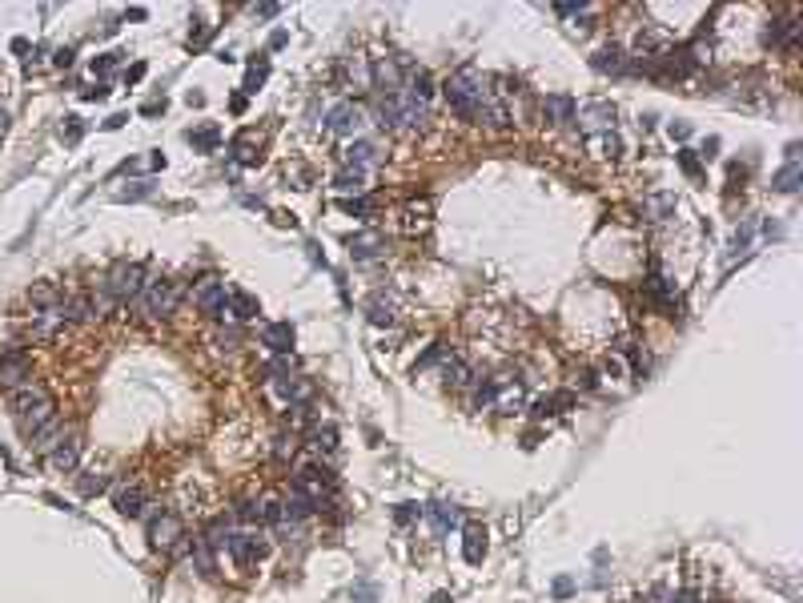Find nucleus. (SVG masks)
I'll return each mask as SVG.
<instances>
[{"mask_svg": "<svg viewBox=\"0 0 803 603\" xmlns=\"http://www.w3.org/2000/svg\"><path fill=\"white\" fill-rule=\"evenodd\" d=\"M442 93H446L450 109L458 117H478V109L490 101V89H486V77H482L474 65H462L458 73H450L446 85H442Z\"/></svg>", "mask_w": 803, "mask_h": 603, "instance_id": "obj_1", "label": "nucleus"}, {"mask_svg": "<svg viewBox=\"0 0 803 603\" xmlns=\"http://www.w3.org/2000/svg\"><path fill=\"white\" fill-rule=\"evenodd\" d=\"M13 414L24 430H40L48 419H57V402L45 382H24L20 391H13Z\"/></svg>", "mask_w": 803, "mask_h": 603, "instance_id": "obj_2", "label": "nucleus"}, {"mask_svg": "<svg viewBox=\"0 0 803 603\" xmlns=\"http://www.w3.org/2000/svg\"><path fill=\"white\" fill-rule=\"evenodd\" d=\"M289 495H297V499H305V503L318 511L330 495H334V474L325 471V467H318V463H305V467H297V474H293V483H289Z\"/></svg>", "mask_w": 803, "mask_h": 603, "instance_id": "obj_3", "label": "nucleus"}, {"mask_svg": "<svg viewBox=\"0 0 803 603\" xmlns=\"http://www.w3.org/2000/svg\"><path fill=\"white\" fill-rule=\"evenodd\" d=\"M145 290V266L141 261H117L105 274V293L109 302H133Z\"/></svg>", "mask_w": 803, "mask_h": 603, "instance_id": "obj_4", "label": "nucleus"}, {"mask_svg": "<svg viewBox=\"0 0 803 603\" xmlns=\"http://www.w3.org/2000/svg\"><path fill=\"white\" fill-rule=\"evenodd\" d=\"M177 302H181V286L177 282H145L141 298H137L145 318H169L177 310Z\"/></svg>", "mask_w": 803, "mask_h": 603, "instance_id": "obj_5", "label": "nucleus"}, {"mask_svg": "<svg viewBox=\"0 0 803 603\" xmlns=\"http://www.w3.org/2000/svg\"><path fill=\"white\" fill-rule=\"evenodd\" d=\"M24 382H32V362L24 350H4L0 354V386L4 391H20Z\"/></svg>", "mask_w": 803, "mask_h": 603, "instance_id": "obj_6", "label": "nucleus"}, {"mask_svg": "<svg viewBox=\"0 0 803 603\" xmlns=\"http://www.w3.org/2000/svg\"><path fill=\"white\" fill-rule=\"evenodd\" d=\"M193 302L205 314H213V318H225V314H229V290H225V282H217V277H201L197 290H193Z\"/></svg>", "mask_w": 803, "mask_h": 603, "instance_id": "obj_7", "label": "nucleus"}, {"mask_svg": "<svg viewBox=\"0 0 803 603\" xmlns=\"http://www.w3.org/2000/svg\"><path fill=\"white\" fill-rule=\"evenodd\" d=\"M149 539H153V547H161V551H173L177 543L185 539V527H181V519H177V515L161 511V515H153V519H149Z\"/></svg>", "mask_w": 803, "mask_h": 603, "instance_id": "obj_8", "label": "nucleus"}, {"mask_svg": "<svg viewBox=\"0 0 803 603\" xmlns=\"http://www.w3.org/2000/svg\"><path fill=\"white\" fill-rule=\"evenodd\" d=\"M325 129L341 133V137H346V133H358L362 129V109H358L353 101H337L334 109L325 113Z\"/></svg>", "mask_w": 803, "mask_h": 603, "instance_id": "obj_9", "label": "nucleus"}, {"mask_svg": "<svg viewBox=\"0 0 803 603\" xmlns=\"http://www.w3.org/2000/svg\"><path fill=\"white\" fill-rule=\"evenodd\" d=\"M575 117L582 121V129H610L614 125V105L610 101H591V105H578Z\"/></svg>", "mask_w": 803, "mask_h": 603, "instance_id": "obj_10", "label": "nucleus"}, {"mask_svg": "<svg viewBox=\"0 0 803 603\" xmlns=\"http://www.w3.org/2000/svg\"><path fill=\"white\" fill-rule=\"evenodd\" d=\"M225 551L233 555L241 567H249V563H257V559L265 555V543H261V539H253V535H229Z\"/></svg>", "mask_w": 803, "mask_h": 603, "instance_id": "obj_11", "label": "nucleus"}, {"mask_svg": "<svg viewBox=\"0 0 803 603\" xmlns=\"http://www.w3.org/2000/svg\"><path fill=\"white\" fill-rule=\"evenodd\" d=\"M261 346H265L270 354H289V350H293V326H289V322H270V326L261 330Z\"/></svg>", "mask_w": 803, "mask_h": 603, "instance_id": "obj_12", "label": "nucleus"}, {"mask_svg": "<svg viewBox=\"0 0 803 603\" xmlns=\"http://www.w3.org/2000/svg\"><path fill=\"white\" fill-rule=\"evenodd\" d=\"M61 442H64V423L61 419H48L40 430H32V451H40V455H52Z\"/></svg>", "mask_w": 803, "mask_h": 603, "instance_id": "obj_13", "label": "nucleus"}, {"mask_svg": "<svg viewBox=\"0 0 803 603\" xmlns=\"http://www.w3.org/2000/svg\"><path fill=\"white\" fill-rule=\"evenodd\" d=\"M422 515L434 523V531H438V535H446L450 527H462V511H458V507H450V503H430Z\"/></svg>", "mask_w": 803, "mask_h": 603, "instance_id": "obj_14", "label": "nucleus"}, {"mask_svg": "<svg viewBox=\"0 0 803 603\" xmlns=\"http://www.w3.org/2000/svg\"><path fill=\"white\" fill-rule=\"evenodd\" d=\"M29 302L40 314H57V310H61V302H64V293H61V286L40 282V286H32V290H29Z\"/></svg>", "mask_w": 803, "mask_h": 603, "instance_id": "obj_15", "label": "nucleus"}, {"mask_svg": "<svg viewBox=\"0 0 803 603\" xmlns=\"http://www.w3.org/2000/svg\"><path fill=\"white\" fill-rule=\"evenodd\" d=\"M374 85H378V93L382 97H394V93H402V73L394 61H378L374 65Z\"/></svg>", "mask_w": 803, "mask_h": 603, "instance_id": "obj_16", "label": "nucleus"}, {"mask_svg": "<svg viewBox=\"0 0 803 603\" xmlns=\"http://www.w3.org/2000/svg\"><path fill=\"white\" fill-rule=\"evenodd\" d=\"M48 463H52V471H77V463H80V439H64L52 455H48Z\"/></svg>", "mask_w": 803, "mask_h": 603, "instance_id": "obj_17", "label": "nucleus"}, {"mask_svg": "<svg viewBox=\"0 0 803 603\" xmlns=\"http://www.w3.org/2000/svg\"><path fill=\"white\" fill-rule=\"evenodd\" d=\"M112 507L121 511V515H141L145 511V491L133 483V487H117L112 491Z\"/></svg>", "mask_w": 803, "mask_h": 603, "instance_id": "obj_18", "label": "nucleus"}, {"mask_svg": "<svg viewBox=\"0 0 803 603\" xmlns=\"http://www.w3.org/2000/svg\"><path fill=\"white\" fill-rule=\"evenodd\" d=\"M382 245H385L382 233H378V229H366V233H353L350 238V254L353 258H378Z\"/></svg>", "mask_w": 803, "mask_h": 603, "instance_id": "obj_19", "label": "nucleus"}, {"mask_svg": "<svg viewBox=\"0 0 803 603\" xmlns=\"http://www.w3.org/2000/svg\"><path fill=\"white\" fill-rule=\"evenodd\" d=\"M462 559L466 563H482L486 559V531L482 527H466L462 531Z\"/></svg>", "mask_w": 803, "mask_h": 603, "instance_id": "obj_20", "label": "nucleus"}, {"mask_svg": "<svg viewBox=\"0 0 803 603\" xmlns=\"http://www.w3.org/2000/svg\"><path fill=\"white\" fill-rule=\"evenodd\" d=\"M800 181H803V169H800V157H787V165L771 177V185L779 189V194H795L800 189Z\"/></svg>", "mask_w": 803, "mask_h": 603, "instance_id": "obj_21", "label": "nucleus"}, {"mask_svg": "<svg viewBox=\"0 0 803 603\" xmlns=\"http://www.w3.org/2000/svg\"><path fill=\"white\" fill-rule=\"evenodd\" d=\"M474 121H478V125H490V129H506V125H510V113H506V105H502V101L490 97L478 109V117H474Z\"/></svg>", "mask_w": 803, "mask_h": 603, "instance_id": "obj_22", "label": "nucleus"}, {"mask_svg": "<svg viewBox=\"0 0 803 603\" xmlns=\"http://www.w3.org/2000/svg\"><path fill=\"white\" fill-rule=\"evenodd\" d=\"M570 407H575V394H566V391L543 394V398L534 402V414H538V419H550V414H562V410H570Z\"/></svg>", "mask_w": 803, "mask_h": 603, "instance_id": "obj_23", "label": "nucleus"}, {"mask_svg": "<svg viewBox=\"0 0 803 603\" xmlns=\"http://www.w3.org/2000/svg\"><path fill=\"white\" fill-rule=\"evenodd\" d=\"M494 407L498 410H506V414H514V410L522 407V386L518 382H494Z\"/></svg>", "mask_w": 803, "mask_h": 603, "instance_id": "obj_24", "label": "nucleus"}, {"mask_svg": "<svg viewBox=\"0 0 803 603\" xmlns=\"http://www.w3.org/2000/svg\"><path fill=\"white\" fill-rule=\"evenodd\" d=\"M229 314H233V318H241V322H249V318H257V314H261V306H257L253 293L237 290V293H229Z\"/></svg>", "mask_w": 803, "mask_h": 603, "instance_id": "obj_25", "label": "nucleus"}, {"mask_svg": "<svg viewBox=\"0 0 803 603\" xmlns=\"http://www.w3.org/2000/svg\"><path fill=\"white\" fill-rule=\"evenodd\" d=\"M543 109L550 113V121H554V125H566V121H575V109H578V105H575L570 97H546V101H543Z\"/></svg>", "mask_w": 803, "mask_h": 603, "instance_id": "obj_26", "label": "nucleus"}, {"mask_svg": "<svg viewBox=\"0 0 803 603\" xmlns=\"http://www.w3.org/2000/svg\"><path fill=\"white\" fill-rule=\"evenodd\" d=\"M591 65L598 68V73H623V68H626L623 49H614V45H610V49H598V52L591 57Z\"/></svg>", "mask_w": 803, "mask_h": 603, "instance_id": "obj_27", "label": "nucleus"}, {"mask_svg": "<svg viewBox=\"0 0 803 603\" xmlns=\"http://www.w3.org/2000/svg\"><path fill=\"white\" fill-rule=\"evenodd\" d=\"M229 153H233V161L253 165V161H257V137H253V133H241L237 141L229 145Z\"/></svg>", "mask_w": 803, "mask_h": 603, "instance_id": "obj_28", "label": "nucleus"}, {"mask_svg": "<svg viewBox=\"0 0 803 603\" xmlns=\"http://www.w3.org/2000/svg\"><path fill=\"white\" fill-rule=\"evenodd\" d=\"M378 117H382V121H378L382 129H398V125H402V105H398V93H394V97H382V101H378Z\"/></svg>", "mask_w": 803, "mask_h": 603, "instance_id": "obj_29", "label": "nucleus"}, {"mask_svg": "<svg viewBox=\"0 0 803 603\" xmlns=\"http://www.w3.org/2000/svg\"><path fill=\"white\" fill-rule=\"evenodd\" d=\"M442 378H446V386H466V382H470V366H466L462 358H446Z\"/></svg>", "mask_w": 803, "mask_h": 603, "instance_id": "obj_30", "label": "nucleus"}, {"mask_svg": "<svg viewBox=\"0 0 803 603\" xmlns=\"http://www.w3.org/2000/svg\"><path fill=\"white\" fill-rule=\"evenodd\" d=\"M362 181H366V173H362L358 165H350V169H341V173L334 177V185H337V189H346V194H358V189H362Z\"/></svg>", "mask_w": 803, "mask_h": 603, "instance_id": "obj_31", "label": "nucleus"}, {"mask_svg": "<svg viewBox=\"0 0 803 603\" xmlns=\"http://www.w3.org/2000/svg\"><path fill=\"white\" fill-rule=\"evenodd\" d=\"M390 318H394V302H390L385 293H378V298L369 302V322H378V326H385Z\"/></svg>", "mask_w": 803, "mask_h": 603, "instance_id": "obj_32", "label": "nucleus"}, {"mask_svg": "<svg viewBox=\"0 0 803 603\" xmlns=\"http://www.w3.org/2000/svg\"><path fill=\"white\" fill-rule=\"evenodd\" d=\"M189 141L197 149H205V153H209V149H217V141H221V129H217V125H205V129L189 133Z\"/></svg>", "mask_w": 803, "mask_h": 603, "instance_id": "obj_33", "label": "nucleus"}, {"mask_svg": "<svg viewBox=\"0 0 803 603\" xmlns=\"http://www.w3.org/2000/svg\"><path fill=\"white\" fill-rule=\"evenodd\" d=\"M374 153H378V149L369 145V141H353V145L346 149V157H350V165H358V169H362V165H369V161H374Z\"/></svg>", "mask_w": 803, "mask_h": 603, "instance_id": "obj_34", "label": "nucleus"}, {"mask_svg": "<svg viewBox=\"0 0 803 603\" xmlns=\"http://www.w3.org/2000/svg\"><path fill=\"white\" fill-rule=\"evenodd\" d=\"M647 290L655 293V298H658V302H663V306H667V302H671V298H675L671 282H667V277H663V274H651V282H647Z\"/></svg>", "mask_w": 803, "mask_h": 603, "instance_id": "obj_35", "label": "nucleus"}, {"mask_svg": "<svg viewBox=\"0 0 803 603\" xmlns=\"http://www.w3.org/2000/svg\"><path fill=\"white\" fill-rule=\"evenodd\" d=\"M446 354H450V346H446V342H434L430 350H426V354H422V358L414 362V370H426V366H434V362H438V358H446Z\"/></svg>", "mask_w": 803, "mask_h": 603, "instance_id": "obj_36", "label": "nucleus"}, {"mask_svg": "<svg viewBox=\"0 0 803 603\" xmlns=\"http://www.w3.org/2000/svg\"><path fill=\"white\" fill-rule=\"evenodd\" d=\"M314 446H318V451H334V446H337V430H334V426H318V430H314Z\"/></svg>", "mask_w": 803, "mask_h": 603, "instance_id": "obj_37", "label": "nucleus"}, {"mask_svg": "<svg viewBox=\"0 0 803 603\" xmlns=\"http://www.w3.org/2000/svg\"><path fill=\"white\" fill-rule=\"evenodd\" d=\"M265 77H270V65H265V61H261V65H253V68H249V77H245V93H257V85L265 81Z\"/></svg>", "mask_w": 803, "mask_h": 603, "instance_id": "obj_38", "label": "nucleus"}, {"mask_svg": "<svg viewBox=\"0 0 803 603\" xmlns=\"http://www.w3.org/2000/svg\"><path fill=\"white\" fill-rule=\"evenodd\" d=\"M64 121H68V125H61V137L68 145H77L80 141V117H64Z\"/></svg>", "mask_w": 803, "mask_h": 603, "instance_id": "obj_39", "label": "nucleus"}, {"mask_svg": "<svg viewBox=\"0 0 803 603\" xmlns=\"http://www.w3.org/2000/svg\"><path fill=\"white\" fill-rule=\"evenodd\" d=\"M474 407H494V382H482L474 391Z\"/></svg>", "mask_w": 803, "mask_h": 603, "instance_id": "obj_40", "label": "nucleus"}, {"mask_svg": "<svg viewBox=\"0 0 803 603\" xmlns=\"http://www.w3.org/2000/svg\"><path fill=\"white\" fill-rule=\"evenodd\" d=\"M418 515H422V507L418 503H398V511H394V519L398 523H414Z\"/></svg>", "mask_w": 803, "mask_h": 603, "instance_id": "obj_41", "label": "nucleus"}, {"mask_svg": "<svg viewBox=\"0 0 803 603\" xmlns=\"http://www.w3.org/2000/svg\"><path fill=\"white\" fill-rule=\"evenodd\" d=\"M341 210H346V213H369V201H366V197H346V201H341Z\"/></svg>", "mask_w": 803, "mask_h": 603, "instance_id": "obj_42", "label": "nucleus"}, {"mask_svg": "<svg viewBox=\"0 0 803 603\" xmlns=\"http://www.w3.org/2000/svg\"><path fill=\"white\" fill-rule=\"evenodd\" d=\"M273 455H277V458H289V455H293V435H289V439H286V435H277V446H273Z\"/></svg>", "mask_w": 803, "mask_h": 603, "instance_id": "obj_43", "label": "nucleus"}, {"mask_svg": "<svg viewBox=\"0 0 803 603\" xmlns=\"http://www.w3.org/2000/svg\"><path fill=\"white\" fill-rule=\"evenodd\" d=\"M112 68H117V57H112V52H109V57H101V61H93L96 77H105V73H112Z\"/></svg>", "mask_w": 803, "mask_h": 603, "instance_id": "obj_44", "label": "nucleus"}, {"mask_svg": "<svg viewBox=\"0 0 803 603\" xmlns=\"http://www.w3.org/2000/svg\"><path fill=\"white\" fill-rule=\"evenodd\" d=\"M149 189H153L149 181H133V189H121V197H145Z\"/></svg>", "mask_w": 803, "mask_h": 603, "instance_id": "obj_45", "label": "nucleus"}, {"mask_svg": "<svg viewBox=\"0 0 803 603\" xmlns=\"http://www.w3.org/2000/svg\"><path fill=\"white\" fill-rule=\"evenodd\" d=\"M671 137H675V141H687V137H691V125H687V121H675V125H671Z\"/></svg>", "mask_w": 803, "mask_h": 603, "instance_id": "obj_46", "label": "nucleus"}, {"mask_svg": "<svg viewBox=\"0 0 803 603\" xmlns=\"http://www.w3.org/2000/svg\"><path fill=\"white\" fill-rule=\"evenodd\" d=\"M578 386H582V391H594V386H598V378H594L591 370H578Z\"/></svg>", "mask_w": 803, "mask_h": 603, "instance_id": "obj_47", "label": "nucleus"}, {"mask_svg": "<svg viewBox=\"0 0 803 603\" xmlns=\"http://www.w3.org/2000/svg\"><path fill=\"white\" fill-rule=\"evenodd\" d=\"M679 161H683V169H687V173H699V161L691 157V149H683V153H679Z\"/></svg>", "mask_w": 803, "mask_h": 603, "instance_id": "obj_48", "label": "nucleus"}, {"mask_svg": "<svg viewBox=\"0 0 803 603\" xmlns=\"http://www.w3.org/2000/svg\"><path fill=\"white\" fill-rule=\"evenodd\" d=\"M141 77H145V65H141V61H137V65H133V68H128V73H125V81H141Z\"/></svg>", "mask_w": 803, "mask_h": 603, "instance_id": "obj_49", "label": "nucleus"}, {"mask_svg": "<svg viewBox=\"0 0 803 603\" xmlns=\"http://www.w3.org/2000/svg\"><path fill=\"white\" fill-rule=\"evenodd\" d=\"M570 587H575L570 579H559V583H554V595H570Z\"/></svg>", "mask_w": 803, "mask_h": 603, "instance_id": "obj_50", "label": "nucleus"}, {"mask_svg": "<svg viewBox=\"0 0 803 603\" xmlns=\"http://www.w3.org/2000/svg\"><path fill=\"white\" fill-rule=\"evenodd\" d=\"M257 17H277V4H257Z\"/></svg>", "mask_w": 803, "mask_h": 603, "instance_id": "obj_51", "label": "nucleus"}, {"mask_svg": "<svg viewBox=\"0 0 803 603\" xmlns=\"http://www.w3.org/2000/svg\"><path fill=\"white\" fill-rule=\"evenodd\" d=\"M121 125H125V113H117V117H109V121H105V129H121Z\"/></svg>", "mask_w": 803, "mask_h": 603, "instance_id": "obj_52", "label": "nucleus"}, {"mask_svg": "<svg viewBox=\"0 0 803 603\" xmlns=\"http://www.w3.org/2000/svg\"><path fill=\"white\" fill-rule=\"evenodd\" d=\"M57 65H64V68H68V65H73V52H68V49H61V52H57Z\"/></svg>", "mask_w": 803, "mask_h": 603, "instance_id": "obj_53", "label": "nucleus"}, {"mask_svg": "<svg viewBox=\"0 0 803 603\" xmlns=\"http://www.w3.org/2000/svg\"><path fill=\"white\" fill-rule=\"evenodd\" d=\"M430 603H450V595H446V591H438V595H434Z\"/></svg>", "mask_w": 803, "mask_h": 603, "instance_id": "obj_54", "label": "nucleus"}]
</instances>
